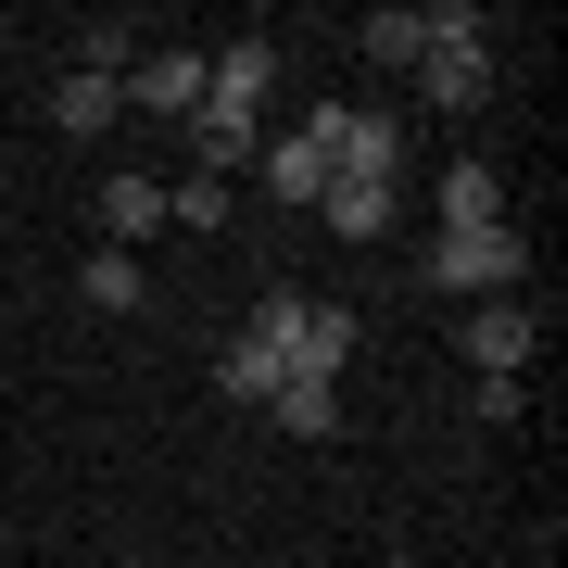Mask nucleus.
I'll return each mask as SVG.
<instances>
[{"mask_svg":"<svg viewBox=\"0 0 568 568\" xmlns=\"http://www.w3.org/2000/svg\"><path fill=\"white\" fill-rule=\"evenodd\" d=\"M443 227H506V190H493V164H443Z\"/></svg>","mask_w":568,"mask_h":568,"instance_id":"13","label":"nucleus"},{"mask_svg":"<svg viewBox=\"0 0 568 568\" xmlns=\"http://www.w3.org/2000/svg\"><path fill=\"white\" fill-rule=\"evenodd\" d=\"M392 568H417V556H392Z\"/></svg>","mask_w":568,"mask_h":568,"instance_id":"21","label":"nucleus"},{"mask_svg":"<svg viewBox=\"0 0 568 568\" xmlns=\"http://www.w3.org/2000/svg\"><path fill=\"white\" fill-rule=\"evenodd\" d=\"M265 89H278V39H227V51H203V102L265 114Z\"/></svg>","mask_w":568,"mask_h":568,"instance_id":"5","label":"nucleus"},{"mask_svg":"<svg viewBox=\"0 0 568 568\" xmlns=\"http://www.w3.org/2000/svg\"><path fill=\"white\" fill-rule=\"evenodd\" d=\"M304 140L328 152V178H379V190H405V126H392V114H342V102H316Z\"/></svg>","mask_w":568,"mask_h":568,"instance_id":"2","label":"nucleus"},{"mask_svg":"<svg viewBox=\"0 0 568 568\" xmlns=\"http://www.w3.org/2000/svg\"><path fill=\"white\" fill-rule=\"evenodd\" d=\"M114 114H126V77H63L51 89V126H63V140H102Z\"/></svg>","mask_w":568,"mask_h":568,"instance_id":"10","label":"nucleus"},{"mask_svg":"<svg viewBox=\"0 0 568 568\" xmlns=\"http://www.w3.org/2000/svg\"><path fill=\"white\" fill-rule=\"evenodd\" d=\"M354 51H366V63H417L429 39H417V13H366V26H354Z\"/></svg>","mask_w":568,"mask_h":568,"instance_id":"17","label":"nucleus"},{"mask_svg":"<svg viewBox=\"0 0 568 568\" xmlns=\"http://www.w3.org/2000/svg\"><path fill=\"white\" fill-rule=\"evenodd\" d=\"M291 328H304V291H265V304H253V342L291 354Z\"/></svg>","mask_w":568,"mask_h":568,"instance_id":"19","label":"nucleus"},{"mask_svg":"<svg viewBox=\"0 0 568 568\" xmlns=\"http://www.w3.org/2000/svg\"><path fill=\"white\" fill-rule=\"evenodd\" d=\"M265 190H278V203H316V190H328V152L304 140V126H291V140H265Z\"/></svg>","mask_w":568,"mask_h":568,"instance_id":"11","label":"nucleus"},{"mask_svg":"<svg viewBox=\"0 0 568 568\" xmlns=\"http://www.w3.org/2000/svg\"><path fill=\"white\" fill-rule=\"evenodd\" d=\"M530 354H544V328H530V304H518V291L467 316V366H480V379H518Z\"/></svg>","mask_w":568,"mask_h":568,"instance_id":"4","label":"nucleus"},{"mask_svg":"<svg viewBox=\"0 0 568 568\" xmlns=\"http://www.w3.org/2000/svg\"><path fill=\"white\" fill-rule=\"evenodd\" d=\"M342 354H354V316H342V304H304V328H291V354H278V379H328V392H342Z\"/></svg>","mask_w":568,"mask_h":568,"instance_id":"7","label":"nucleus"},{"mask_svg":"<svg viewBox=\"0 0 568 568\" xmlns=\"http://www.w3.org/2000/svg\"><path fill=\"white\" fill-rule=\"evenodd\" d=\"M102 227L114 241H152L164 227V178H102Z\"/></svg>","mask_w":568,"mask_h":568,"instance_id":"14","label":"nucleus"},{"mask_svg":"<svg viewBox=\"0 0 568 568\" xmlns=\"http://www.w3.org/2000/svg\"><path fill=\"white\" fill-rule=\"evenodd\" d=\"M467 417H480V429H518L530 392H518V379H480V392H467Z\"/></svg>","mask_w":568,"mask_h":568,"instance_id":"20","label":"nucleus"},{"mask_svg":"<svg viewBox=\"0 0 568 568\" xmlns=\"http://www.w3.org/2000/svg\"><path fill=\"white\" fill-rule=\"evenodd\" d=\"M316 215H328V241H379V227L405 215V190H379V178H328Z\"/></svg>","mask_w":568,"mask_h":568,"instance_id":"8","label":"nucleus"},{"mask_svg":"<svg viewBox=\"0 0 568 568\" xmlns=\"http://www.w3.org/2000/svg\"><path fill=\"white\" fill-rule=\"evenodd\" d=\"M126 102L164 114V126H190V114H203V51H140V63H126Z\"/></svg>","mask_w":568,"mask_h":568,"instance_id":"3","label":"nucleus"},{"mask_svg":"<svg viewBox=\"0 0 568 568\" xmlns=\"http://www.w3.org/2000/svg\"><path fill=\"white\" fill-rule=\"evenodd\" d=\"M518 278H530V241H518V227H443V241H429V291H467V304H506Z\"/></svg>","mask_w":568,"mask_h":568,"instance_id":"1","label":"nucleus"},{"mask_svg":"<svg viewBox=\"0 0 568 568\" xmlns=\"http://www.w3.org/2000/svg\"><path fill=\"white\" fill-rule=\"evenodd\" d=\"M215 392H227V405H265V392H278V354H265L253 328H241V342L215 354Z\"/></svg>","mask_w":568,"mask_h":568,"instance_id":"15","label":"nucleus"},{"mask_svg":"<svg viewBox=\"0 0 568 568\" xmlns=\"http://www.w3.org/2000/svg\"><path fill=\"white\" fill-rule=\"evenodd\" d=\"M178 140H190V178H227V164H241L265 126H253V114H227V102H203V114L178 126Z\"/></svg>","mask_w":568,"mask_h":568,"instance_id":"9","label":"nucleus"},{"mask_svg":"<svg viewBox=\"0 0 568 568\" xmlns=\"http://www.w3.org/2000/svg\"><path fill=\"white\" fill-rule=\"evenodd\" d=\"M164 215H178V227H227V178H178Z\"/></svg>","mask_w":568,"mask_h":568,"instance_id":"18","label":"nucleus"},{"mask_svg":"<svg viewBox=\"0 0 568 568\" xmlns=\"http://www.w3.org/2000/svg\"><path fill=\"white\" fill-rule=\"evenodd\" d=\"M265 405H278V429H291V443H328V429H342V392H328V379H278Z\"/></svg>","mask_w":568,"mask_h":568,"instance_id":"12","label":"nucleus"},{"mask_svg":"<svg viewBox=\"0 0 568 568\" xmlns=\"http://www.w3.org/2000/svg\"><path fill=\"white\" fill-rule=\"evenodd\" d=\"M417 77H429V102H443V114H480V102H493V51H480V39L417 51Z\"/></svg>","mask_w":568,"mask_h":568,"instance_id":"6","label":"nucleus"},{"mask_svg":"<svg viewBox=\"0 0 568 568\" xmlns=\"http://www.w3.org/2000/svg\"><path fill=\"white\" fill-rule=\"evenodd\" d=\"M77 291H89L102 316H126V304H140V253H89V265H77Z\"/></svg>","mask_w":568,"mask_h":568,"instance_id":"16","label":"nucleus"}]
</instances>
